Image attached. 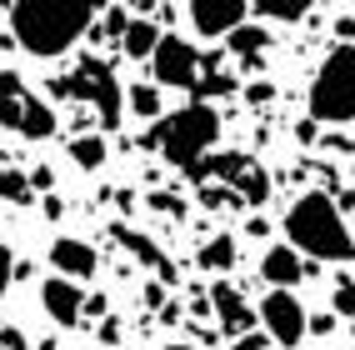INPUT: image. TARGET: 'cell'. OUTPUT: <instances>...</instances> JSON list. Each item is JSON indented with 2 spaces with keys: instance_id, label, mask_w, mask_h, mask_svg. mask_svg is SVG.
<instances>
[{
  "instance_id": "cell-1",
  "label": "cell",
  "mask_w": 355,
  "mask_h": 350,
  "mask_svg": "<svg viewBox=\"0 0 355 350\" xmlns=\"http://www.w3.org/2000/svg\"><path fill=\"white\" fill-rule=\"evenodd\" d=\"M280 230H286V245L300 261H325V265L355 261V236H350L345 216L336 210V195H325V191L295 195L286 220H280Z\"/></svg>"
},
{
  "instance_id": "cell-2",
  "label": "cell",
  "mask_w": 355,
  "mask_h": 350,
  "mask_svg": "<svg viewBox=\"0 0 355 350\" xmlns=\"http://www.w3.org/2000/svg\"><path fill=\"white\" fill-rule=\"evenodd\" d=\"M96 6L85 0H20L10 6V40L40 60H55L96 26Z\"/></svg>"
},
{
  "instance_id": "cell-3",
  "label": "cell",
  "mask_w": 355,
  "mask_h": 350,
  "mask_svg": "<svg viewBox=\"0 0 355 350\" xmlns=\"http://www.w3.org/2000/svg\"><path fill=\"white\" fill-rule=\"evenodd\" d=\"M220 140V115H216V105H205V100H191L185 110H175V115H160L155 121V130L146 135V146L150 150H160L171 166H180V170H196L200 160H205V150Z\"/></svg>"
},
{
  "instance_id": "cell-4",
  "label": "cell",
  "mask_w": 355,
  "mask_h": 350,
  "mask_svg": "<svg viewBox=\"0 0 355 350\" xmlns=\"http://www.w3.org/2000/svg\"><path fill=\"white\" fill-rule=\"evenodd\" d=\"M305 110L315 125H355V45H336L320 60Z\"/></svg>"
},
{
  "instance_id": "cell-5",
  "label": "cell",
  "mask_w": 355,
  "mask_h": 350,
  "mask_svg": "<svg viewBox=\"0 0 355 350\" xmlns=\"http://www.w3.org/2000/svg\"><path fill=\"white\" fill-rule=\"evenodd\" d=\"M51 96H80L90 110L101 115V135L121 125V115H125V96H121V85H115L110 76V65L105 60H80L76 76H51Z\"/></svg>"
},
{
  "instance_id": "cell-6",
  "label": "cell",
  "mask_w": 355,
  "mask_h": 350,
  "mask_svg": "<svg viewBox=\"0 0 355 350\" xmlns=\"http://www.w3.org/2000/svg\"><path fill=\"white\" fill-rule=\"evenodd\" d=\"M0 125L10 135H20V140H51L60 121L15 70H0Z\"/></svg>"
},
{
  "instance_id": "cell-7",
  "label": "cell",
  "mask_w": 355,
  "mask_h": 350,
  "mask_svg": "<svg viewBox=\"0 0 355 350\" xmlns=\"http://www.w3.org/2000/svg\"><path fill=\"white\" fill-rule=\"evenodd\" d=\"M255 320H260V335H266L270 345H280V350L300 345L305 325H311L305 306H300V300H295L291 290H270V295H260V310H255Z\"/></svg>"
},
{
  "instance_id": "cell-8",
  "label": "cell",
  "mask_w": 355,
  "mask_h": 350,
  "mask_svg": "<svg viewBox=\"0 0 355 350\" xmlns=\"http://www.w3.org/2000/svg\"><path fill=\"white\" fill-rule=\"evenodd\" d=\"M150 70H155L160 90H196L200 85V51L180 35H160L155 55H150Z\"/></svg>"
},
{
  "instance_id": "cell-9",
  "label": "cell",
  "mask_w": 355,
  "mask_h": 350,
  "mask_svg": "<svg viewBox=\"0 0 355 350\" xmlns=\"http://www.w3.org/2000/svg\"><path fill=\"white\" fill-rule=\"evenodd\" d=\"M245 15H250V0H191V30L200 40H220L241 30Z\"/></svg>"
},
{
  "instance_id": "cell-10",
  "label": "cell",
  "mask_w": 355,
  "mask_h": 350,
  "mask_svg": "<svg viewBox=\"0 0 355 350\" xmlns=\"http://www.w3.org/2000/svg\"><path fill=\"white\" fill-rule=\"evenodd\" d=\"M96 265H101V255H96V245H90V240H76V236H55V240H51V270H55L60 280L85 286V280L96 275Z\"/></svg>"
},
{
  "instance_id": "cell-11",
  "label": "cell",
  "mask_w": 355,
  "mask_h": 350,
  "mask_svg": "<svg viewBox=\"0 0 355 350\" xmlns=\"http://www.w3.org/2000/svg\"><path fill=\"white\" fill-rule=\"evenodd\" d=\"M40 306H45V315H51L60 331H70V325H80V315H85V290L76 286V280L51 275L40 286Z\"/></svg>"
},
{
  "instance_id": "cell-12",
  "label": "cell",
  "mask_w": 355,
  "mask_h": 350,
  "mask_svg": "<svg viewBox=\"0 0 355 350\" xmlns=\"http://www.w3.org/2000/svg\"><path fill=\"white\" fill-rule=\"evenodd\" d=\"M210 306H216V320H220V331H225L230 340H241V335L255 331V310L245 306V295L235 290V286H225V280L210 286Z\"/></svg>"
},
{
  "instance_id": "cell-13",
  "label": "cell",
  "mask_w": 355,
  "mask_h": 350,
  "mask_svg": "<svg viewBox=\"0 0 355 350\" xmlns=\"http://www.w3.org/2000/svg\"><path fill=\"white\" fill-rule=\"evenodd\" d=\"M300 275H305V261H300L291 245H270L266 255H260V280H266L270 290H291V286H300Z\"/></svg>"
},
{
  "instance_id": "cell-14",
  "label": "cell",
  "mask_w": 355,
  "mask_h": 350,
  "mask_svg": "<svg viewBox=\"0 0 355 350\" xmlns=\"http://www.w3.org/2000/svg\"><path fill=\"white\" fill-rule=\"evenodd\" d=\"M160 26L155 20H146V15H130V26H125V35H121V51L130 55V60H150L155 55V45H160Z\"/></svg>"
},
{
  "instance_id": "cell-15",
  "label": "cell",
  "mask_w": 355,
  "mask_h": 350,
  "mask_svg": "<svg viewBox=\"0 0 355 350\" xmlns=\"http://www.w3.org/2000/svg\"><path fill=\"white\" fill-rule=\"evenodd\" d=\"M110 230H115V240H121V245H125V250L135 255V261H146V265H155V270H160L165 280H175L171 261H165V255H160V245H155V240H146V236H135L130 225H110Z\"/></svg>"
},
{
  "instance_id": "cell-16",
  "label": "cell",
  "mask_w": 355,
  "mask_h": 350,
  "mask_svg": "<svg viewBox=\"0 0 355 350\" xmlns=\"http://www.w3.org/2000/svg\"><path fill=\"white\" fill-rule=\"evenodd\" d=\"M105 155H110V150H105V135H101V130H80L76 140H70V160H76L80 170H101Z\"/></svg>"
},
{
  "instance_id": "cell-17",
  "label": "cell",
  "mask_w": 355,
  "mask_h": 350,
  "mask_svg": "<svg viewBox=\"0 0 355 350\" xmlns=\"http://www.w3.org/2000/svg\"><path fill=\"white\" fill-rule=\"evenodd\" d=\"M196 265H200V270H210V275L230 270V265H235V240L225 236V230H220V236H210V240L200 245V255H196Z\"/></svg>"
},
{
  "instance_id": "cell-18",
  "label": "cell",
  "mask_w": 355,
  "mask_h": 350,
  "mask_svg": "<svg viewBox=\"0 0 355 350\" xmlns=\"http://www.w3.org/2000/svg\"><path fill=\"white\" fill-rule=\"evenodd\" d=\"M225 45H230V55H241V60H255V55L270 45V30H266V26H250V20H245L241 30H230V35H225Z\"/></svg>"
},
{
  "instance_id": "cell-19",
  "label": "cell",
  "mask_w": 355,
  "mask_h": 350,
  "mask_svg": "<svg viewBox=\"0 0 355 350\" xmlns=\"http://www.w3.org/2000/svg\"><path fill=\"white\" fill-rule=\"evenodd\" d=\"M125 110L135 115V121H160V85H130L125 90Z\"/></svg>"
},
{
  "instance_id": "cell-20",
  "label": "cell",
  "mask_w": 355,
  "mask_h": 350,
  "mask_svg": "<svg viewBox=\"0 0 355 350\" xmlns=\"http://www.w3.org/2000/svg\"><path fill=\"white\" fill-rule=\"evenodd\" d=\"M0 200H35V191H31V175L26 170H0Z\"/></svg>"
},
{
  "instance_id": "cell-21",
  "label": "cell",
  "mask_w": 355,
  "mask_h": 350,
  "mask_svg": "<svg viewBox=\"0 0 355 350\" xmlns=\"http://www.w3.org/2000/svg\"><path fill=\"white\" fill-rule=\"evenodd\" d=\"M125 26H130V10H125V6H110V10H101V30H96V35L121 40V35H125Z\"/></svg>"
},
{
  "instance_id": "cell-22",
  "label": "cell",
  "mask_w": 355,
  "mask_h": 350,
  "mask_svg": "<svg viewBox=\"0 0 355 350\" xmlns=\"http://www.w3.org/2000/svg\"><path fill=\"white\" fill-rule=\"evenodd\" d=\"M336 310L350 320V340H355V280H340L336 286Z\"/></svg>"
},
{
  "instance_id": "cell-23",
  "label": "cell",
  "mask_w": 355,
  "mask_h": 350,
  "mask_svg": "<svg viewBox=\"0 0 355 350\" xmlns=\"http://www.w3.org/2000/svg\"><path fill=\"white\" fill-rule=\"evenodd\" d=\"M255 15H266V20H300L305 6H255Z\"/></svg>"
},
{
  "instance_id": "cell-24",
  "label": "cell",
  "mask_w": 355,
  "mask_h": 350,
  "mask_svg": "<svg viewBox=\"0 0 355 350\" xmlns=\"http://www.w3.org/2000/svg\"><path fill=\"white\" fill-rule=\"evenodd\" d=\"M10 280H15V255H10V245H0V295L10 290Z\"/></svg>"
},
{
  "instance_id": "cell-25",
  "label": "cell",
  "mask_w": 355,
  "mask_h": 350,
  "mask_svg": "<svg viewBox=\"0 0 355 350\" xmlns=\"http://www.w3.org/2000/svg\"><path fill=\"white\" fill-rule=\"evenodd\" d=\"M245 100H250V105H270V100H275V85H266V80L245 85Z\"/></svg>"
},
{
  "instance_id": "cell-26",
  "label": "cell",
  "mask_w": 355,
  "mask_h": 350,
  "mask_svg": "<svg viewBox=\"0 0 355 350\" xmlns=\"http://www.w3.org/2000/svg\"><path fill=\"white\" fill-rule=\"evenodd\" d=\"M0 350H31V345H26V335H20L15 325H6V331H0Z\"/></svg>"
},
{
  "instance_id": "cell-27",
  "label": "cell",
  "mask_w": 355,
  "mask_h": 350,
  "mask_svg": "<svg viewBox=\"0 0 355 350\" xmlns=\"http://www.w3.org/2000/svg\"><path fill=\"white\" fill-rule=\"evenodd\" d=\"M270 340L260 335V331H250V335H241V340H230V350H266Z\"/></svg>"
},
{
  "instance_id": "cell-28",
  "label": "cell",
  "mask_w": 355,
  "mask_h": 350,
  "mask_svg": "<svg viewBox=\"0 0 355 350\" xmlns=\"http://www.w3.org/2000/svg\"><path fill=\"white\" fill-rule=\"evenodd\" d=\"M336 331V315H311V325H305V335H330Z\"/></svg>"
},
{
  "instance_id": "cell-29",
  "label": "cell",
  "mask_w": 355,
  "mask_h": 350,
  "mask_svg": "<svg viewBox=\"0 0 355 350\" xmlns=\"http://www.w3.org/2000/svg\"><path fill=\"white\" fill-rule=\"evenodd\" d=\"M150 205H155V210H171V216H185V205L171 200V195H150Z\"/></svg>"
},
{
  "instance_id": "cell-30",
  "label": "cell",
  "mask_w": 355,
  "mask_h": 350,
  "mask_svg": "<svg viewBox=\"0 0 355 350\" xmlns=\"http://www.w3.org/2000/svg\"><path fill=\"white\" fill-rule=\"evenodd\" d=\"M245 230H250L255 240H260V236H270V225H266V216H250V220H245Z\"/></svg>"
},
{
  "instance_id": "cell-31",
  "label": "cell",
  "mask_w": 355,
  "mask_h": 350,
  "mask_svg": "<svg viewBox=\"0 0 355 350\" xmlns=\"http://www.w3.org/2000/svg\"><path fill=\"white\" fill-rule=\"evenodd\" d=\"M336 35H345V45H355V20H350V15L336 20Z\"/></svg>"
}]
</instances>
